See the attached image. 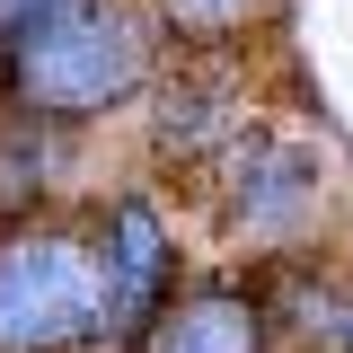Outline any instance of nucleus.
Wrapping results in <instances>:
<instances>
[{
	"label": "nucleus",
	"instance_id": "nucleus-3",
	"mask_svg": "<svg viewBox=\"0 0 353 353\" xmlns=\"http://www.w3.org/2000/svg\"><path fill=\"white\" fill-rule=\"evenodd\" d=\"M159 309H168V230L132 194L106 221V327H97V345H132L141 327H159Z\"/></svg>",
	"mask_w": 353,
	"mask_h": 353
},
{
	"label": "nucleus",
	"instance_id": "nucleus-5",
	"mask_svg": "<svg viewBox=\"0 0 353 353\" xmlns=\"http://www.w3.org/2000/svg\"><path fill=\"white\" fill-rule=\"evenodd\" d=\"M256 203H248V221H292L309 203V185H318V168H309L301 150H274V159H256Z\"/></svg>",
	"mask_w": 353,
	"mask_h": 353
},
{
	"label": "nucleus",
	"instance_id": "nucleus-2",
	"mask_svg": "<svg viewBox=\"0 0 353 353\" xmlns=\"http://www.w3.org/2000/svg\"><path fill=\"white\" fill-rule=\"evenodd\" d=\"M106 327V248L27 230L0 248V353H62Z\"/></svg>",
	"mask_w": 353,
	"mask_h": 353
},
{
	"label": "nucleus",
	"instance_id": "nucleus-7",
	"mask_svg": "<svg viewBox=\"0 0 353 353\" xmlns=\"http://www.w3.org/2000/svg\"><path fill=\"white\" fill-rule=\"evenodd\" d=\"M168 9L185 18V27H230V18H248L256 0H168Z\"/></svg>",
	"mask_w": 353,
	"mask_h": 353
},
{
	"label": "nucleus",
	"instance_id": "nucleus-6",
	"mask_svg": "<svg viewBox=\"0 0 353 353\" xmlns=\"http://www.w3.org/2000/svg\"><path fill=\"white\" fill-rule=\"evenodd\" d=\"M221 132V88H168V124H159V141L168 150H203Z\"/></svg>",
	"mask_w": 353,
	"mask_h": 353
},
{
	"label": "nucleus",
	"instance_id": "nucleus-1",
	"mask_svg": "<svg viewBox=\"0 0 353 353\" xmlns=\"http://www.w3.org/2000/svg\"><path fill=\"white\" fill-rule=\"evenodd\" d=\"M9 80L36 115H97L150 80V18L132 0H71L18 36Z\"/></svg>",
	"mask_w": 353,
	"mask_h": 353
},
{
	"label": "nucleus",
	"instance_id": "nucleus-8",
	"mask_svg": "<svg viewBox=\"0 0 353 353\" xmlns=\"http://www.w3.org/2000/svg\"><path fill=\"white\" fill-rule=\"evenodd\" d=\"M53 9H71V0H0V36L18 44V36H27V27H44Z\"/></svg>",
	"mask_w": 353,
	"mask_h": 353
},
{
	"label": "nucleus",
	"instance_id": "nucleus-9",
	"mask_svg": "<svg viewBox=\"0 0 353 353\" xmlns=\"http://www.w3.org/2000/svg\"><path fill=\"white\" fill-rule=\"evenodd\" d=\"M345 345H353V318H345Z\"/></svg>",
	"mask_w": 353,
	"mask_h": 353
},
{
	"label": "nucleus",
	"instance_id": "nucleus-4",
	"mask_svg": "<svg viewBox=\"0 0 353 353\" xmlns=\"http://www.w3.org/2000/svg\"><path fill=\"white\" fill-rule=\"evenodd\" d=\"M265 345V318L239 292H194L159 318V353H256Z\"/></svg>",
	"mask_w": 353,
	"mask_h": 353
}]
</instances>
